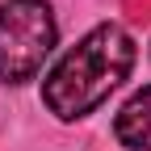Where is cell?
<instances>
[{"label":"cell","mask_w":151,"mask_h":151,"mask_svg":"<svg viewBox=\"0 0 151 151\" xmlns=\"http://www.w3.org/2000/svg\"><path fill=\"white\" fill-rule=\"evenodd\" d=\"M130 67H134V38L122 25H97L76 42L59 63L50 67L46 84H42V101L55 118L76 122L92 113L113 88H118Z\"/></svg>","instance_id":"obj_1"},{"label":"cell","mask_w":151,"mask_h":151,"mask_svg":"<svg viewBox=\"0 0 151 151\" xmlns=\"http://www.w3.org/2000/svg\"><path fill=\"white\" fill-rule=\"evenodd\" d=\"M113 134H118L130 151H151V88L134 92V97L118 109Z\"/></svg>","instance_id":"obj_3"},{"label":"cell","mask_w":151,"mask_h":151,"mask_svg":"<svg viewBox=\"0 0 151 151\" xmlns=\"http://www.w3.org/2000/svg\"><path fill=\"white\" fill-rule=\"evenodd\" d=\"M55 38H59V25L46 0H4L0 4V80H34L46 55L55 50Z\"/></svg>","instance_id":"obj_2"}]
</instances>
